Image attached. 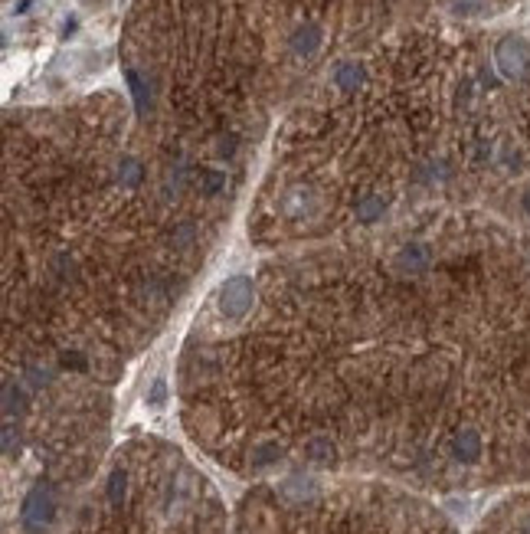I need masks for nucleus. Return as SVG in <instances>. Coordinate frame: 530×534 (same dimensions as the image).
Masks as SVG:
<instances>
[{"label":"nucleus","mask_w":530,"mask_h":534,"mask_svg":"<svg viewBox=\"0 0 530 534\" xmlns=\"http://www.w3.org/2000/svg\"><path fill=\"white\" fill-rule=\"evenodd\" d=\"M128 86H131V96H134V106H138V112H144V108H148V89H144L141 76H138L134 69H128Z\"/></svg>","instance_id":"9"},{"label":"nucleus","mask_w":530,"mask_h":534,"mask_svg":"<svg viewBox=\"0 0 530 534\" xmlns=\"http://www.w3.org/2000/svg\"><path fill=\"white\" fill-rule=\"evenodd\" d=\"M524 207H527V210H530V191H527V197H524Z\"/></svg>","instance_id":"15"},{"label":"nucleus","mask_w":530,"mask_h":534,"mask_svg":"<svg viewBox=\"0 0 530 534\" xmlns=\"http://www.w3.org/2000/svg\"><path fill=\"white\" fill-rule=\"evenodd\" d=\"M383 207H387V203L380 201V197H367V201L357 203V220L360 223H373V220L383 213Z\"/></svg>","instance_id":"7"},{"label":"nucleus","mask_w":530,"mask_h":534,"mask_svg":"<svg viewBox=\"0 0 530 534\" xmlns=\"http://www.w3.org/2000/svg\"><path fill=\"white\" fill-rule=\"evenodd\" d=\"M138 181H141V167H138V161H131V158H128V161L122 164V184L134 187Z\"/></svg>","instance_id":"12"},{"label":"nucleus","mask_w":530,"mask_h":534,"mask_svg":"<svg viewBox=\"0 0 530 534\" xmlns=\"http://www.w3.org/2000/svg\"><path fill=\"white\" fill-rule=\"evenodd\" d=\"M360 79H363V72H360L357 63H344V66H337V72H334V82L341 89H357Z\"/></svg>","instance_id":"5"},{"label":"nucleus","mask_w":530,"mask_h":534,"mask_svg":"<svg viewBox=\"0 0 530 534\" xmlns=\"http://www.w3.org/2000/svg\"><path fill=\"white\" fill-rule=\"evenodd\" d=\"M124 472L122 469H115L112 478H108V498H112V505H122V498H124Z\"/></svg>","instance_id":"10"},{"label":"nucleus","mask_w":530,"mask_h":534,"mask_svg":"<svg viewBox=\"0 0 530 534\" xmlns=\"http://www.w3.org/2000/svg\"><path fill=\"white\" fill-rule=\"evenodd\" d=\"M527 46H524L521 39H504L501 46H498V69H501L508 79H517L527 69Z\"/></svg>","instance_id":"2"},{"label":"nucleus","mask_w":530,"mask_h":534,"mask_svg":"<svg viewBox=\"0 0 530 534\" xmlns=\"http://www.w3.org/2000/svg\"><path fill=\"white\" fill-rule=\"evenodd\" d=\"M53 515H56V502H53V492L46 485H37L23 498V525L30 531H43L53 521Z\"/></svg>","instance_id":"1"},{"label":"nucleus","mask_w":530,"mask_h":534,"mask_svg":"<svg viewBox=\"0 0 530 534\" xmlns=\"http://www.w3.org/2000/svg\"><path fill=\"white\" fill-rule=\"evenodd\" d=\"M399 262L406 269H419L422 262H426V249L422 246H406L403 249V256H399Z\"/></svg>","instance_id":"11"},{"label":"nucleus","mask_w":530,"mask_h":534,"mask_svg":"<svg viewBox=\"0 0 530 534\" xmlns=\"http://www.w3.org/2000/svg\"><path fill=\"white\" fill-rule=\"evenodd\" d=\"M455 456L462 459V462L478 459V436H474V433H462V436L455 439Z\"/></svg>","instance_id":"6"},{"label":"nucleus","mask_w":530,"mask_h":534,"mask_svg":"<svg viewBox=\"0 0 530 534\" xmlns=\"http://www.w3.org/2000/svg\"><path fill=\"white\" fill-rule=\"evenodd\" d=\"M226 187V174H219V171H207V174H200V191L203 193H219Z\"/></svg>","instance_id":"8"},{"label":"nucleus","mask_w":530,"mask_h":534,"mask_svg":"<svg viewBox=\"0 0 530 534\" xmlns=\"http://www.w3.org/2000/svg\"><path fill=\"white\" fill-rule=\"evenodd\" d=\"M278 452H282V449L275 446V443H265V446L256 452V466H269L272 459H278Z\"/></svg>","instance_id":"13"},{"label":"nucleus","mask_w":530,"mask_h":534,"mask_svg":"<svg viewBox=\"0 0 530 534\" xmlns=\"http://www.w3.org/2000/svg\"><path fill=\"white\" fill-rule=\"evenodd\" d=\"M164 393H167L164 381H154V387H151V397H148V403H151V407H161V403H164Z\"/></svg>","instance_id":"14"},{"label":"nucleus","mask_w":530,"mask_h":534,"mask_svg":"<svg viewBox=\"0 0 530 534\" xmlns=\"http://www.w3.org/2000/svg\"><path fill=\"white\" fill-rule=\"evenodd\" d=\"M292 43H295V53H302V56H311L314 49H318V43H321V30L308 23V27H302L298 33H295Z\"/></svg>","instance_id":"4"},{"label":"nucleus","mask_w":530,"mask_h":534,"mask_svg":"<svg viewBox=\"0 0 530 534\" xmlns=\"http://www.w3.org/2000/svg\"><path fill=\"white\" fill-rule=\"evenodd\" d=\"M249 305H252V286H249V279H243V276L229 279L226 286H223V312H226V315H243Z\"/></svg>","instance_id":"3"}]
</instances>
